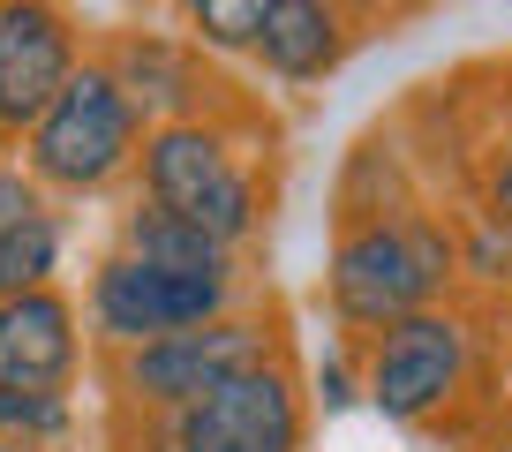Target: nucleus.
<instances>
[{"label": "nucleus", "instance_id": "nucleus-7", "mask_svg": "<svg viewBox=\"0 0 512 452\" xmlns=\"http://www.w3.org/2000/svg\"><path fill=\"white\" fill-rule=\"evenodd\" d=\"M475 377V317L452 302L392 324L362 347V392L384 422H437Z\"/></svg>", "mask_w": 512, "mask_h": 452}, {"label": "nucleus", "instance_id": "nucleus-16", "mask_svg": "<svg viewBox=\"0 0 512 452\" xmlns=\"http://www.w3.org/2000/svg\"><path fill=\"white\" fill-rule=\"evenodd\" d=\"M46 204H53V196L38 189L31 174H23V159H0V242H8L16 226H31Z\"/></svg>", "mask_w": 512, "mask_h": 452}, {"label": "nucleus", "instance_id": "nucleus-10", "mask_svg": "<svg viewBox=\"0 0 512 452\" xmlns=\"http://www.w3.org/2000/svg\"><path fill=\"white\" fill-rule=\"evenodd\" d=\"M98 61L121 76V91L144 106L151 129H166V121H189V113H211V106L226 98V83L204 68V46H196V38L106 31V38H98Z\"/></svg>", "mask_w": 512, "mask_h": 452}, {"label": "nucleus", "instance_id": "nucleus-6", "mask_svg": "<svg viewBox=\"0 0 512 452\" xmlns=\"http://www.w3.org/2000/svg\"><path fill=\"white\" fill-rule=\"evenodd\" d=\"M241 294H249V279H181L128 257V249H106L91 287H83V324H91L98 355H128V347H151V339H174L249 309Z\"/></svg>", "mask_w": 512, "mask_h": 452}, {"label": "nucleus", "instance_id": "nucleus-3", "mask_svg": "<svg viewBox=\"0 0 512 452\" xmlns=\"http://www.w3.org/2000/svg\"><path fill=\"white\" fill-rule=\"evenodd\" d=\"M279 355H294L279 302H249V309H234V317H219V324H196V332L106 355L113 415L166 422V415H181V407H196L204 392H219L226 377L264 370V362H279Z\"/></svg>", "mask_w": 512, "mask_h": 452}, {"label": "nucleus", "instance_id": "nucleus-19", "mask_svg": "<svg viewBox=\"0 0 512 452\" xmlns=\"http://www.w3.org/2000/svg\"><path fill=\"white\" fill-rule=\"evenodd\" d=\"M505 452H512V422H505Z\"/></svg>", "mask_w": 512, "mask_h": 452}, {"label": "nucleus", "instance_id": "nucleus-8", "mask_svg": "<svg viewBox=\"0 0 512 452\" xmlns=\"http://www.w3.org/2000/svg\"><path fill=\"white\" fill-rule=\"evenodd\" d=\"M83 61L91 46L68 8H46V0L0 8V151H23V136L53 113V98L76 83Z\"/></svg>", "mask_w": 512, "mask_h": 452}, {"label": "nucleus", "instance_id": "nucleus-9", "mask_svg": "<svg viewBox=\"0 0 512 452\" xmlns=\"http://www.w3.org/2000/svg\"><path fill=\"white\" fill-rule=\"evenodd\" d=\"M83 309L61 287L8 294L0 302V392H31V400H68L83 377Z\"/></svg>", "mask_w": 512, "mask_h": 452}, {"label": "nucleus", "instance_id": "nucleus-15", "mask_svg": "<svg viewBox=\"0 0 512 452\" xmlns=\"http://www.w3.org/2000/svg\"><path fill=\"white\" fill-rule=\"evenodd\" d=\"M482 226L512 234V91L497 106L490 136H482Z\"/></svg>", "mask_w": 512, "mask_h": 452}, {"label": "nucleus", "instance_id": "nucleus-11", "mask_svg": "<svg viewBox=\"0 0 512 452\" xmlns=\"http://www.w3.org/2000/svg\"><path fill=\"white\" fill-rule=\"evenodd\" d=\"M362 8L339 0H272L264 38H256V68L279 83H324L354 46H362Z\"/></svg>", "mask_w": 512, "mask_h": 452}, {"label": "nucleus", "instance_id": "nucleus-12", "mask_svg": "<svg viewBox=\"0 0 512 452\" xmlns=\"http://www.w3.org/2000/svg\"><path fill=\"white\" fill-rule=\"evenodd\" d=\"M113 249L159 264V272H181V279H241V257H234L226 242H211L204 226L174 219V211L144 204V196L121 211V242H113Z\"/></svg>", "mask_w": 512, "mask_h": 452}, {"label": "nucleus", "instance_id": "nucleus-2", "mask_svg": "<svg viewBox=\"0 0 512 452\" xmlns=\"http://www.w3.org/2000/svg\"><path fill=\"white\" fill-rule=\"evenodd\" d=\"M234 121H249V113L234 98H219L211 113L151 129L144 166H136V196L189 219V226H204L211 242H226L241 257L264 234V219H272V181H264V166H256L249 136Z\"/></svg>", "mask_w": 512, "mask_h": 452}, {"label": "nucleus", "instance_id": "nucleus-17", "mask_svg": "<svg viewBox=\"0 0 512 452\" xmlns=\"http://www.w3.org/2000/svg\"><path fill=\"white\" fill-rule=\"evenodd\" d=\"M354 392H362V377H354L347 362H324V370H317V400L332 407V415H339V407L354 400Z\"/></svg>", "mask_w": 512, "mask_h": 452}, {"label": "nucleus", "instance_id": "nucleus-18", "mask_svg": "<svg viewBox=\"0 0 512 452\" xmlns=\"http://www.w3.org/2000/svg\"><path fill=\"white\" fill-rule=\"evenodd\" d=\"M0 452H31V445H8V437H0Z\"/></svg>", "mask_w": 512, "mask_h": 452}, {"label": "nucleus", "instance_id": "nucleus-5", "mask_svg": "<svg viewBox=\"0 0 512 452\" xmlns=\"http://www.w3.org/2000/svg\"><path fill=\"white\" fill-rule=\"evenodd\" d=\"M113 437L136 452H302L309 437V392L294 377V355L264 362V370H241L226 377L219 392H204L196 407L166 422H136V415H113Z\"/></svg>", "mask_w": 512, "mask_h": 452}, {"label": "nucleus", "instance_id": "nucleus-14", "mask_svg": "<svg viewBox=\"0 0 512 452\" xmlns=\"http://www.w3.org/2000/svg\"><path fill=\"white\" fill-rule=\"evenodd\" d=\"M0 437L31 452H61L76 437V400H31V392H0Z\"/></svg>", "mask_w": 512, "mask_h": 452}, {"label": "nucleus", "instance_id": "nucleus-13", "mask_svg": "<svg viewBox=\"0 0 512 452\" xmlns=\"http://www.w3.org/2000/svg\"><path fill=\"white\" fill-rule=\"evenodd\" d=\"M264 16H272V0H196V8H189V38L204 53H249V61H256Z\"/></svg>", "mask_w": 512, "mask_h": 452}, {"label": "nucleus", "instance_id": "nucleus-4", "mask_svg": "<svg viewBox=\"0 0 512 452\" xmlns=\"http://www.w3.org/2000/svg\"><path fill=\"white\" fill-rule=\"evenodd\" d=\"M144 144H151L144 106L121 91V76H113V68L98 61V46H91V61L76 68V83H68V91L53 98V113L23 136V174L46 196H106L144 166Z\"/></svg>", "mask_w": 512, "mask_h": 452}, {"label": "nucleus", "instance_id": "nucleus-1", "mask_svg": "<svg viewBox=\"0 0 512 452\" xmlns=\"http://www.w3.org/2000/svg\"><path fill=\"white\" fill-rule=\"evenodd\" d=\"M467 249L430 204L415 196H339V234H332V264H324V294L332 317L354 339H377L392 324L422 317L452 294V279L467 272Z\"/></svg>", "mask_w": 512, "mask_h": 452}]
</instances>
